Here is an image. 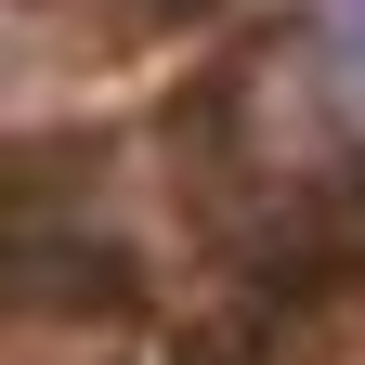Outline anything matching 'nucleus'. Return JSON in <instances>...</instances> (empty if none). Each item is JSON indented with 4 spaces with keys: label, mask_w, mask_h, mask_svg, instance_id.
Wrapping results in <instances>:
<instances>
[{
    "label": "nucleus",
    "mask_w": 365,
    "mask_h": 365,
    "mask_svg": "<svg viewBox=\"0 0 365 365\" xmlns=\"http://www.w3.org/2000/svg\"><path fill=\"white\" fill-rule=\"evenodd\" d=\"M352 39H365V0H352Z\"/></svg>",
    "instance_id": "nucleus-1"
}]
</instances>
